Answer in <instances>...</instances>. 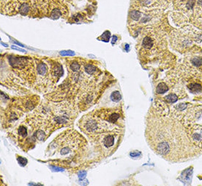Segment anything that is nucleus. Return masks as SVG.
Here are the masks:
<instances>
[{"label":"nucleus","instance_id":"1","mask_svg":"<svg viewBox=\"0 0 202 186\" xmlns=\"http://www.w3.org/2000/svg\"><path fill=\"white\" fill-rule=\"evenodd\" d=\"M10 64L14 68H23L26 66L27 60L25 57H10L9 58Z\"/></svg>","mask_w":202,"mask_h":186},{"label":"nucleus","instance_id":"2","mask_svg":"<svg viewBox=\"0 0 202 186\" xmlns=\"http://www.w3.org/2000/svg\"><path fill=\"white\" fill-rule=\"evenodd\" d=\"M114 141H115V138L113 135H107L103 139V144L105 147H110L112 146H113L114 144Z\"/></svg>","mask_w":202,"mask_h":186},{"label":"nucleus","instance_id":"3","mask_svg":"<svg viewBox=\"0 0 202 186\" xmlns=\"http://www.w3.org/2000/svg\"><path fill=\"white\" fill-rule=\"evenodd\" d=\"M168 90V86L165 82H160V83L156 86V92L159 94H163V93H165V92H167Z\"/></svg>","mask_w":202,"mask_h":186},{"label":"nucleus","instance_id":"4","mask_svg":"<svg viewBox=\"0 0 202 186\" xmlns=\"http://www.w3.org/2000/svg\"><path fill=\"white\" fill-rule=\"evenodd\" d=\"M153 40H151V38L150 37H145L143 38V46L145 48V49H151L152 46H153Z\"/></svg>","mask_w":202,"mask_h":186},{"label":"nucleus","instance_id":"5","mask_svg":"<svg viewBox=\"0 0 202 186\" xmlns=\"http://www.w3.org/2000/svg\"><path fill=\"white\" fill-rule=\"evenodd\" d=\"M37 71L38 73L40 75H44L47 71V67L43 63H40L38 65V68H37Z\"/></svg>","mask_w":202,"mask_h":186},{"label":"nucleus","instance_id":"6","mask_svg":"<svg viewBox=\"0 0 202 186\" xmlns=\"http://www.w3.org/2000/svg\"><path fill=\"white\" fill-rule=\"evenodd\" d=\"M188 88L192 92H199L202 89L201 85L198 83H191L188 85Z\"/></svg>","mask_w":202,"mask_h":186},{"label":"nucleus","instance_id":"7","mask_svg":"<svg viewBox=\"0 0 202 186\" xmlns=\"http://www.w3.org/2000/svg\"><path fill=\"white\" fill-rule=\"evenodd\" d=\"M85 70L86 73H87L89 74H93V73L96 72V67L92 64H87L85 66Z\"/></svg>","mask_w":202,"mask_h":186},{"label":"nucleus","instance_id":"8","mask_svg":"<svg viewBox=\"0 0 202 186\" xmlns=\"http://www.w3.org/2000/svg\"><path fill=\"white\" fill-rule=\"evenodd\" d=\"M111 99L113 101H116V102L119 101L121 99V93L118 91H116L113 92V93L111 94Z\"/></svg>","mask_w":202,"mask_h":186},{"label":"nucleus","instance_id":"9","mask_svg":"<svg viewBox=\"0 0 202 186\" xmlns=\"http://www.w3.org/2000/svg\"><path fill=\"white\" fill-rule=\"evenodd\" d=\"M165 99L169 103H174L178 100V96L176 94L171 93V94H168V96H166L165 97Z\"/></svg>","mask_w":202,"mask_h":186},{"label":"nucleus","instance_id":"10","mask_svg":"<svg viewBox=\"0 0 202 186\" xmlns=\"http://www.w3.org/2000/svg\"><path fill=\"white\" fill-rule=\"evenodd\" d=\"M30 10V7L26 3H23L21 7H20V9H19V12L22 14V15H26Z\"/></svg>","mask_w":202,"mask_h":186},{"label":"nucleus","instance_id":"11","mask_svg":"<svg viewBox=\"0 0 202 186\" xmlns=\"http://www.w3.org/2000/svg\"><path fill=\"white\" fill-rule=\"evenodd\" d=\"M141 15H142V13L140 11H138V10H133L130 13L131 18L133 20H135V21L139 20L141 17Z\"/></svg>","mask_w":202,"mask_h":186},{"label":"nucleus","instance_id":"12","mask_svg":"<svg viewBox=\"0 0 202 186\" xmlns=\"http://www.w3.org/2000/svg\"><path fill=\"white\" fill-rule=\"evenodd\" d=\"M50 16L52 19H57L61 16V11L59 9L55 8L52 11Z\"/></svg>","mask_w":202,"mask_h":186},{"label":"nucleus","instance_id":"13","mask_svg":"<svg viewBox=\"0 0 202 186\" xmlns=\"http://www.w3.org/2000/svg\"><path fill=\"white\" fill-rule=\"evenodd\" d=\"M109 38H110V32L107 30L101 35V38L99 39L104 41V42H108V41L109 40Z\"/></svg>","mask_w":202,"mask_h":186},{"label":"nucleus","instance_id":"14","mask_svg":"<svg viewBox=\"0 0 202 186\" xmlns=\"http://www.w3.org/2000/svg\"><path fill=\"white\" fill-rule=\"evenodd\" d=\"M119 117H120L119 114H118V113H113V114L109 115V118L107 120L109 122H111V123H115L119 118Z\"/></svg>","mask_w":202,"mask_h":186},{"label":"nucleus","instance_id":"15","mask_svg":"<svg viewBox=\"0 0 202 186\" xmlns=\"http://www.w3.org/2000/svg\"><path fill=\"white\" fill-rule=\"evenodd\" d=\"M18 133L22 137H25L27 135V128L24 126H21L18 129Z\"/></svg>","mask_w":202,"mask_h":186},{"label":"nucleus","instance_id":"16","mask_svg":"<svg viewBox=\"0 0 202 186\" xmlns=\"http://www.w3.org/2000/svg\"><path fill=\"white\" fill-rule=\"evenodd\" d=\"M192 63L195 66H200L202 65V59L200 58V57H195V58H193L192 60Z\"/></svg>","mask_w":202,"mask_h":186},{"label":"nucleus","instance_id":"17","mask_svg":"<svg viewBox=\"0 0 202 186\" xmlns=\"http://www.w3.org/2000/svg\"><path fill=\"white\" fill-rule=\"evenodd\" d=\"M79 64L77 63V62H76V61H74V62H73V63L70 65V68H71V69L72 70V71H79Z\"/></svg>","mask_w":202,"mask_h":186},{"label":"nucleus","instance_id":"18","mask_svg":"<svg viewBox=\"0 0 202 186\" xmlns=\"http://www.w3.org/2000/svg\"><path fill=\"white\" fill-rule=\"evenodd\" d=\"M17 160L21 166H25L27 165V160L24 157H18Z\"/></svg>","mask_w":202,"mask_h":186},{"label":"nucleus","instance_id":"19","mask_svg":"<svg viewBox=\"0 0 202 186\" xmlns=\"http://www.w3.org/2000/svg\"><path fill=\"white\" fill-rule=\"evenodd\" d=\"M60 54L62 56H72L74 54V52L71 50H63L60 52Z\"/></svg>","mask_w":202,"mask_h":186},{"label":"nucleus","instance_id":"20","mask_svg":"<svg viewBox=\"0 0 202 186\" xmlns=\"http://www.w3.org/2000/svg\"><path fill=\"white\" fill-rule=\"evenodd\" d=\"M37 137H38V138L39 139V140H43V138H44V135H45V134H44V132L42 131V130H39L38 132H37Z\"/></svg>","mask_w":202,"mask_h":186},{"label":"nucleus","instance_id":"21","mask_svg":"<svg viewBox=\"0 0 202 186\" xmlns=\"http://www.w3.org/2000/svg\"><path fill=\"white\" fill-rule=\"evenodd\" d=\"M194 5H195V1H194V0H190V1H188V2L187 3V8L188 9L192 8Z\"/></svg>","mask_w":202,"mask_h":186},{"label":"nucleus","instance_id":"22","mask_svg":"<svg viewBox=\"0 0 202 186\" xmlns=\"http://www.w3.org/2000/svg\"><path fill=\"white\" fill-rule=\"evenodd\" d=\"M85 175H86V171H81L79 172V179H82L85 177Z\"/></svg>","mask_w":202,"mask_h":186},{"label":"nucleus","instance_id":"23","mask_svg":"<svg viewBox=\"0 0 202 186\" xmlns=\"http://www.w3.org/2000/svg\"><path fill=\"white\" fill-rule=\"evenodd\" d=\"M51 169L54 171H63L62 169L61 168H57L56 166H51Z\"/></svg>","mask_w":202,"mask_h":186},{"label":"nucleus","instance_id":"24","mask_svg":"<svg viewBox=\"0 0 202 186\" xmlns=\"http://www.w3.org/2000/svg\"><path fill=\"white\" fill-rule=\"evenodd\" d=\"M140 155V152H131L130 156H131V157H137V156H138V155Z\"/></svg>","mask_w":202,"mask_h":186},{"label":"nucleus","instance_id":"25","mask_svg":"<svg viewBox=\"0 0 202 186\" xmlns=\"http://www.w3.org/2000/svg\"><path fill=\"white\" fill-rule=\"evenodd\" d=\"M118 40V37L116 35H113V38H112V44H115L116 42V40Z\"/></svg>","mask_w":202,"mask_h":186},{"label":"nucleus","instance_id":"26","mask_svg":"<svg viewBox=\"0 0 202 186\" xmlns=\"http://www.w3.org/2000/svg\"><path fill=\"white\" fill-rule=\"evenodd\" d=\"M12 48L14 49H16V50H18V51H20V52H25V50L22 49H21V48H18V47H17L16 46H12Z\"/></svg>","mask_w":202,"mask_h":186},{"label":"nucleus","instance_id":"27","mask_svg":"<svg viewBox=\"0 0 202 186\" xmlns=\"http://www.w3.org/2000/svg\"><path fill=\"white\" fill-rule=\"evenodd\" d=\"M177 106H178L177 108H179V109H180L181 110L185 108V104H179V105H178Z\"/></svg>","mask_w":202,"mask_h":186},{"label":"nucleus","instance_id":"28","mask_svg":"<svg viewBox=\"0 0 202 186\" xmlns=\"http://www.w3.org/2000/svg\"><path fill=\"white\" fill-rule=\"evenodd\" d=\"M125 49H126V52H129V44H126L125 45Z\"/></svg>","mask_w":202,"mask_h":186},{"label":"nucleus","instance_id":"29","mask_svg":"<svg viewBox=\"0 0 202 186\" xmlns=\"http://www.w3.org/2000/svg\"><path fill=\"white\" fill-rule=\"evenodd\" d=\"M14 43H16V44H18V45H19V46H22V47H24V45H22L21 44H20V43L17 42V41H14Z\"/></svg>","mask_w":202,"mask_h":186},{"label":"nucleus","instance_id":"30","mask_svg":"<svg viewBox=\"0 0 202 186\" xmlns=\"http://www.w3.org/2000/svg\"><path fill=\"white\" fill-rule=\"evenodd\" d=\"M1 44H2V45H3V46H5V47H8V45H7V44H4V43H2V42Z\"/></svg>","mask_w":202,"mask_h":186}]
</instances>
